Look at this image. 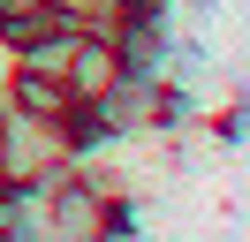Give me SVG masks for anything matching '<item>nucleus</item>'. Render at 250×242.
Wrapping results in <instances>:
<instances>
[{
    "label": "nucleus",
    "instance_id": "f257e3e1",
    "mask_svg": "<svg viewBox=\"0 0 250 242\" xmlns=\"http://www.w3.org/2000/svg\"><path fill=\"white\" fill-rule=\"evenodd\" d=\"M61 166H76L61 121H38V114H23V106H0V182H38V189H46V174H61Z\"/></svg>",
    "mask_w": 250,
    "mask_h": 242
},
{
    "label": "nucleus",
    "instance_id": "f03ea898",
    "mask_svg": "<svg viewBox=\"0 0 250 242\" xmlns=\"http://www.w3.org/2000/svg\"><path fill=\"white\" fill-rule=\"evenodd\" d=\"M46 242H106V189L76 166L46 174Z\"/></svg>",
    "mask_w": 250,
    "mask_h": 242
},
{
    "label": "nucleus",
    "instance_id": "7ed1b4c3",
    "mask_svg": "<svg viewBox=\"0 0 250 242\" xmlns=\"http://www.w3.org/2000/svg\"><path fill=\"white\" fill-rule=\"evenodd\" d=\"M16 106L38 121H68L76 114V91L61 83V76H38V68H16Z\"/></svg>",
    "mask_w": 250,
    "mask_h": 242
},
{
    "label": "nucleus",
    "instance_id": "20e7f679",
    "mask_svg": "<svg viewBox=\"0 0 250 242\" xmlns=\"http://www.w3.org/2000/svg\"><path fill=\"white\" fill-rule=\"evenodd\" d=\"M23 8H38V0H0V15H23Z\"/></svg>",
    "mask_w": 250,
    "mask_h": 242
}]
</instances>
